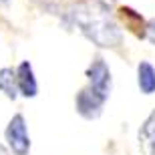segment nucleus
Masks as SVG:
<instances>
[{
	"instance_id": "3",
	"label": "nucleus",
	"mask_w": 155,
	"mask_h": 155,
	"mask_svg": "<svg viewBox=\"0 0 155 155\" xmlns=\"http://www.w3.org/2000/svg\"><path fill=\"white\" fill-rule=\"evenodd\" d=\"M4 135H6V141H8V147L14 155H28L30 137H28V131H26V121L20 113L10 119Z\"/></svg>"
},
{
	"instance_id": "8",
	"label": "nucleus",
	"mask_w": 155,
	"mask_h": 155,
	"mask_svg": "<svg viewBox=\"0 0 155 155\" xmlns=\"http://www.w3.org/2000/svg\"><path fill=\"white\" fill-rule=\"evenodd\" d=\"M0 93H4L8 99H14L18 97V87H16V75L10 67H4L0 69Z\"/></svg>"
},
{
	"instance_id": "5",
	"label": "nucleus",
	"mask_w": 155,
	"mask_h": 155,
	"mask_svg": "<svg viewBox=\"0 0 155 155\" xmlns=\"http://www.w3.org/2000/svg\"><path fill=\"white\" fill-rule=\"evenodd\" d=\"M16 75V87H18V93L26 99H32L36 97L38 93V85H36V79H35V73H32V67H30L28 61H22V63L16 67L14 71Z\"/></svg>"
},
{
	"instance_id": "7",
	"label": "nucleus",
	"mask_w": 155,
	"mask_h": 155,
	"mask_svg": "<svg viewBox=\"0 0 155 155\" xmlns=\"http://www.w3.org/2000/svg\"><path fill=\"white\" fill-rule=\"evenodd\" d=\"M137 85L143 95H153L155 93V69L147 61H141L137 67Z\"/></svg>"
},
{
	"instance_id": "10",
	"label": "nucleus",
	"mask_w": 155,
	"mask_h": 155,
	"mask_svg": "<svg viewBox=\"0 0 155 155\" xmlns=\"http://www.w3.org/2000/svg\"><path fill=\"white\" fill-rule=\"evenodd\" d=\"M0 155H10V153H8V149H6L4 145H0Z\"/></svg>"
},
{
	"instance_id": "9",
	"label": "nucleus",
	"mask_w": 155,
	"mask_h": 155,
	"mask_svg": "<svg viewBox=\"0 0 155 155\" xmlns=\"http://www.w3.org/2000/svg\"><path fill=\"white\" fill-rule=\"evenodd\" d=\"M147 38H149L151 45H155V20H151L147 24Z\"/></svg>"
},
{
	"instance_id": "6",
	"label": "nucleus",
	"mask_w": 155,
	"mask_h": 155,
	"mask_svg": "<svg viewBox=\"0 0 155 155\" xmlns=\"http://www.w3.org/2000/svg\"><path fill=\"white\" fill-rule=\"evenodd\" d=\"M139 139V149L143 155H155V111L147 119L143 121V125L137 133Z\"/></svg>"
},
{
	"instance_id": "4",
	"label": "nucleus",
	"mask_w": 155,
	"mask_h": 155,
	"mask_svg": "<svg viewBox=\"0 0 155 155\" xmlns=\"http://www.w3.org/2000/svg\"><path fill=\"white\" fill-rule=\"evenodd\" d=\"M87 79H89V85L95 91H99L105 97H109V93H111V71H109V64L105 63V58L97 57L93 61L91 67L87 69Z\"/></svg>"
},
{
	"instance_id": "1",
	"label": "nucleus",
	"mask_w": 155,
	"mask_h": 155,
	"mask_svg": "<svg viewBox=\"0 0 155 155\" xmlns=\"http://www.w3.org/2000/svg\"><path fill=\"white\" fill-rule=\"evenodd\" d=\"M69 16L77 28L101 48H117L123 42V32L103 0H79L69 8Z\"/></svg>"
},
{
	"instance_id": "11",
	"label": "nucleus",
	"mask_w": 155,
	"mask_h": 155,
	"mask_svg": "<svg viewBox=\"0 0 155 155\" xmlns=\"http://www.w3.org/2000/svg\"><path fill=\"white\" fill-rule=\"evenodd\" d=\"M8 4V0H0V6H6Z\"/></svg>"
},
{
	"instance_id": "2",
	"label": "nucleus",
	"mask_w": 155,
	"mask_h": 155,
	"mask_svg": "<svg viewBox=\"0 0 155 155\" xmlns=\"http://www.w3.org/2000/svg\"><path fill=\"white\" fill-rule=\"evenodd\" d=\"M109 97L101 95L99 91H95L91 85L81 89L77 93V99H75V107H77V113L85 119H97L101 117L103 113V107H105V101Z\"/></svg>"
}]
</instances>
